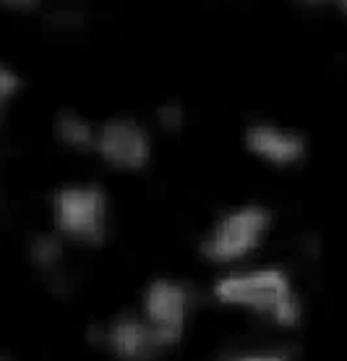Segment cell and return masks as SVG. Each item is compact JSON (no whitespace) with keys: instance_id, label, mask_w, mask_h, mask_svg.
<instances>
[{"instance_id":"obj_3","label":"cell","mask_w":347,"mask_h":361,"mask_svg":"<svg viewBox=\"0 0 347 361\" xmlns=\"http://www.w3.org/2000/svg\"><path fill=\"white\" fill-rule=\"evenodd\" d=\"M55 223L81 244H99L107 228V199L97 186H63L55 197Z\"/></svg>"},{"instance_id":"obj_12","label":"cell","mask_w":347,"mask_h":361,"mask_svg":"<svg viewBox=\"0 0 347 361\" xmlns=\"http://www.w3.org/2000/svg\"><path fill=\"white\" fill-rule=\"evenodd\" d=\"M3 6H11V8H29V6H34L37 0H0Z\"/></svg>"},{"instance_id":"obj_10","label":"cell","mask_w":347,"mask_h":361,"mask_svg":"<svg viewBox=\"0 0 347 361\" xmlns=\"http://www.w3.org/2000/svg\"><path fill=\"white\" fill-rule=\"evenodd\" d=\"M18 90V79H16V73L8 71L6 66H0V92L8 97V94H13V92Z\"/></svg>"},{"instance_id":"obj_4","label":"cell","mask_w":347,"mask_h":361,"mask_svg":"<svg viewBox=\"0 0 347 361\" xmlns=\"http://www.w3.org/2000/svg\"><path fill=\"white\" fill-rule=\"evenodd\" d=\"M191 309V293L180 283L157 280L144 293V322L157 345H172L180 341Z\"/></svg>"},{"instance_id":"obj_7","label":"cell","mask_w":347,"mask_h":361,"mask_svg":"<svg viewBox=\"0 0 347 361\" xmlns=\"http://www.w3.org/2000/svg\"><path fill=\"white\" fill-rule=\"evenodd\" d=\"M107 343L120 359H144L157 348L146 322H139L134 317H120L115 325L110 327Z\"/></svg>"},{"instance_id":"obj_8","label":"cell","mask_w":347,"mask_h":361,"mask_svg":"<svg viewBox=\"0 0 347 361\" xmlns=\"http://www.w3.org/2000/svg\"><path fill=\"white\" fill-rule=\"evenodd\" d=\"M55 131H58V139L65 142L68 147L87 149V147L94 145V131H92V126L81 116L71 113V110H65V113L58 116V121H55Z\"/></svg>"},{"instance_id":"obj_1","label":"cell","mask_w":347,"mask_h":361,"mask_svg":"<svg viewBox=\"0 0 347 361\" xmlns=\"http://www.w3.org/2000/svg\"><path fill=\"white\" fill-rule=\"evenodd\" d=\"M214 296L230 307L256 309L285 327L295 325L301 319V307L290 288V280L277 267L227 275L214 286Z\"/></svg>"},{"instance_id":"obj_5","label":"cell","mask_w":347,"mask_h":361,"mask_svg":"<svg viewBox=\"0 0 347 361\" xmlns=\"http://www.w3.org/2000/svg\"><path fill=\"white\" fill-rule=\"evenodd\" d=\"M97 152L105 157V163L120 171H139L149 163V136L136 121L128 118H113L99 128L94 136Z\"/></svg>"},{"instance_id":"obj_11","label":"cell","mask_w":347,"mask_h":361,"mask_svg":"<svg viewBox=\"0 0 347 361\" xmlns=\"http://www.w3.org/2000/svg\"><path fill=\"white\" fill-rule=\"evenodd\" d=\"M285 351H241L235 359H285Z\"/></svg>"},{"instance_id":"obj_9","label":"cell","mask_w":347,"mask_h":361,"mask_svg":"<svg viewBox=\"0 0 347 361\" xmlns=\"http://www.w3.org/2000/svg\"><path fill=\"white\" fill-rule=\"evenodd\" d=\"M34 262L42 264V267H50V264L58 259V244H55L53 238H47V235H42V238H37L34 241Z\"/></svg>"},{"instance_id":"obj_6","label":"cell","mask_w":347,"mask_h":361,"mask_svg":"<svg viewBox=\"0 0 347 361\" xmlns=\"http://www.w3.org/2000/svg\"><path fill=\"white\" fill-rule=\"evenodd\" d=\"M246 147L251 152L272 165H293L305 154V139L295 131L272 126V123H256L246 131Z\"/></svg>"},{"instance_id":"obj_13","label":"cell","mask_w":347,"mask_h":361,"mask_svg":"<svg viewBox=\"0 0 347 361\" xmlns=\"http://www.w3.org/2000/svg\"><path fill=\"white\" fill-rule=\"evenodd\" d=\"M3 99H6V94H3V92H0V108H3Z\"/></svg>"},{"instance_id":"obj_2","label":"cell","mask_w":347,"mask_h":361,"mask_svg":"<svg viewBox=\"0 0 347 361\" xmlns=\"http://www.w3.org/2000/svg\"><path fill=\"white\" fill-rule=\"evenodd\" d=\"M269 226H272V215L264 207L248 204L230 212L222 217L209 238L204 241L201 252L209 257L212 262H235L243 259L246 254H251L261 244V238L267 235Z\"/></svg>"},{"instance_id":"obj_14","label":"cell","mask_w":347,"mask_h":361,"mask_svg":"<svg viewBox=\"0 0 347 361\" xmlns=\"http://www.w3.org/2000/svg\"><path fill=\"white\" fill-rule=\"evenodd\" d=\"M305 3H324V0H305Z\"/></svg>"},{"instance_id":"obj_15","label":"cell","mask_w":347,"mask_h":361,"mask_svg":"<svg viewBox=\"0 0 347 361\" xmlns=\"http://www.w3.org/2000/svg\"><path fill=\"white\" fill-rule=\"evenodd\" d=\"M339 3H342V6H345V11H347V0H339Z\"/></svg>"}]
</instances>
